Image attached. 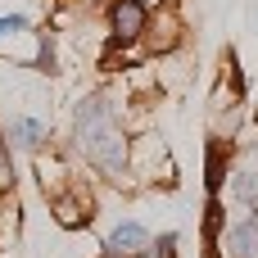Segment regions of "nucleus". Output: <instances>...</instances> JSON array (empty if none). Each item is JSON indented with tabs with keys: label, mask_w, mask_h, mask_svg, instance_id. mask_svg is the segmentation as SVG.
I'll list each match as a JSON object with an SVG mask.
<instances>
[{
	"label": "nucleus",
	"mask_w": 258,
	"mask_h": 258,
	"mask_svg": "<svg viewBox=\"0 0 258 258\" xmlns=\"http://www.w3.org/2000/svg\"><path fill=\"white\" fill-rule=\"evenodd\" d=\"M73 136H77V150L86 154V163L104 168V172H122L127 163V141H122V127L113 118V104L104 95H91L77 104V118H73Z\"/></svg>",
	"instance_id": "nucleus-1"
},
{
	"label": "nucleus",
	"mask_w": 258,
	"mask_h": 258,
	"mask_svg": "<svg viewBox=\"0 0 258 258\" xmlns=\"http://www.w3.org/2000/svg\"><path fill=\"white\" fill-rule=\"evenodd\" d=\"M227 254L231 258H258V213L227 231Z\"/></svg>",
	"instance_id": "nucleus-2"
},
{
	"label": "nucleus",
	"mask_w": 258,
	"mask_h": 258,
	"mask_svg": "<svg viewBox=\"0 0 258 258\" xmlns=\"http://www.w3.org/2000/svg\"><path fill=\"white\" fill-rule=\"evenodd\" d=\"M113 27H118V36H141V27H145V5H141V0H118V5H113Z\"/></svg>",
	"instance_id": "nucleus-3"
},
{
	"label": "nucleus",
	"mask_w": 258,
	"mask_h": 258,
	"mask_svg": "<svg viewBox=\"0 0 258 258\" xmlns=\"http://www.w3.org/2000/svg\"><path fill=\"white\" fill-rule=\"evenodd\" d=\"M141 245H145V227H141V222H122V227L109 236V249H113V254H136Z\"/></svg>",
	"instance_id": "nucleus-4"
},
{
	"label": "nucleus",
	"mask_w": 258,
	"mask_h": 258,
	"mask_svg": "<svg viewBox=\"0 0 258 258\" xmlns=\"http://www.w3.org/2000/svg\"><path fill=\"white\" fill-rule=\"evenodd\" d=\"M9 136H14V145H23V150H36V145H41V136H45V127H41L36 118H14Z\"/></svg>",
	"instance_id": "nucleus-5"
}]
</instances>
